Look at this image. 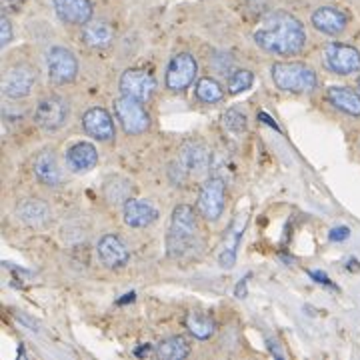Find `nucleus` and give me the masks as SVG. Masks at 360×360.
Wrapping results in <instances>:
<instances>
[{
    "mask_svg": "<svg viewBox=\"0 0 360 360\" xmlns=\"http://www.w3.org/2000/svg\"><path fill=\"white\" fill-rule=\"evenodd\" d=\"M255 42L270 54L295 56L307 46V30L302 22L290 13L274 11L266 14L258 25Z\"/></svg>",
    "mask_w": 360,
    "mask_h": 360,
    "instance_id": "obj_1",
    "label": "nucleus"
},
{
    "mask_svg": "<svg viewBox=\"0 0 360 360\" xmlns=\"http://www.w3.org/2000/svg\"><path fill=\"white\" fill-rule=\"evenodd\" d=\"M196 214L194 208L188 205H179L172 210V219L168 226L167 248L172 258L182 257L196 238Z\"/></svg>",
    "mask_w": 360,
    "mask_h": 360,
    "instance_id": "obj_2",
    "label": "nucleus"
},
{
    "mask_svg": "<svg viewBox=\"0 0 360 360\" xmlns=\"http://www.w3.org/2000/svg\"><path fill=\"white\" fill-rule=\"evenodd\" d=\"M274 84L284 92H312L319 84L316 72L304 63H274L270 68Z\"/></svg>",
    "mask_w": 360,
    "mask_h": 360,
    "instance_id": "obj_3",
    "label": "nucleus"
},
{
    "mask_svg": "<svg viewBox=\"0 0 360 360\" xmlns=\"http://www.w3.org/2000/svg\"><path fill=\"white\" fill-rule=\"evenodd\" d=\"M115 115L127 134H142L150 124V116L144 110L141 101L124 94L115 101Z\"/></svg>",
    "mask_w": 360,
    "mask_h": 360,
    "instance_id": "obj_4",
    "label": "nucleus"
},
{
    "mask_svg": "<svg viewBox=\"0 0 360 360\" xmlns=\"http://www.w3.org/2000/svg\"><path fill=\"white\" fill-rule=\"evenodd\" d=\"M37 82V70L30 65L11 66L2 77V94L6 98H25L28 96Z\"/></svg>",
    "mask_w": 360,
    "mask_h": 360,
    "instance_id": "obj_5",
    "label": "nucleus"
},
{
    "mask_svg": "<svg viewBox=\"0 0 360 360\" xmlns=\"http://www.w3.org/2000/svg\"><path fill=\"white\" fill-rule=\"evenodd\" d=\"M324 60L333 72L342 77L354 75L360 70V52L345 42H330L324 49Z\"/></svg>",
    "mask_w": 360,
    "mask_h": 360,
    "instance_id": "obj_6",
    "label": "nucleus"
},
{
    "mask_svg": "<svg viewBox=\"0 0 360 360\" xmlns=\"http://www.w3.org/2000/svg\"><path fill=\"white\" fill-rule=\"evenodd\" d=\"M68 115H70V108L63 96H46L37 104L34 122L44 130H58L66 124Z\"/></svg>",
    "mask_w": 360,
    "mask_h": 360,
    "instance_id": "obj_7",
    "label": "nucleus"
},
{
    "mask_svg": "<svg viewBox=\"0 0 360 360\" xmlns=\"http://www.w3.org/2000/svg\"><path fill=\"white\" fill-rule=\"evenodd\" d=\"M46 70H49V78L56 84L72 82L78 75L77 56L68 49L54 46L46 54Z\"/></svg>",
    "mask_w": 360,
    "mask_h": 360,
    "instance_id": "obj_8",
    "label": "nucleus"
},
{
    "mask_svg": "<svg viewBox=\"0 0 360 360\" xmlns=\"http://www.w3.org/2000/svg\"><path fill=\"white\" fill-rule=\"evenodd\" d=\"M224 196H226V186L224 180L219 176L208 179L200 186L198 194V210L206 220H219L224 210Z\"/></svg>",
    "mask_w": 360,
    "mask_h": 360,
    "instance_id": "obj_9",
    "label": "nucleus"
},
{
    "mask_svg": "<svg viewBox=\"0 0 360 360\" xmlns=\"http://www.w3.org/2000/svg\"><path fill=\"white\" fill-rule=\"evenodd\" d=\"M156 89L155 77L144 68H129L120 77V92L124 96L136 98L141 103H146Z\"/></svg>",
    "mask_w": 360,
    "mask_h": 360,
    "instance_id": "obj_10",
    "label": "nucleus"
},
{
    "mask_svg": "<svg viewBox=\"0 0 360 360\" xmlns=\"http://www.w3.org/2000/svg\"><path fill=\"white\" fill-rule=\"evenodd\" d=\"M196 72H198V65H196L193 54H188V52L176 54L167 68V89L174 90V92L188 89L193 84Z\"/></svg>",
    "mask_w": 360,
    "mask_h": 360,
    "instance_id": "obj_11",
    "label": "nucleus"
},
{
    "mask_svg": "<svg viewBox=\"0 0 360 360\" xmlns=\"http://www.w3.org/2000/svg\"><path fill=\"white\" fill-rule=\"evenodd\" d=\"M56 16L66 25L84 26L92 18V2L90 0H52Z\"/></svg>",
    "mask_w": 360,
    "mask_h": 360,
    "instance_id": "obj_12",
    "label": "nucleus"
},
{
    "mask_svg": "<svg viewBox=\"0 0 360 360\" xmlns=\"http://www.w3.org/2000/svg\"><path fill=\"white\" fill-rule=\"evenodd\" d=\"M82 127L96 141H110L115 136V122L112 116L108 115L101 106H94L82 116Z\"/></svg>",
    "mask_w": 360,
    "mask_h": 360,
    "instance_id": "obj_13",
    "label": "nucleus"
},
{
    "mask_svg": "<svg viewBox=\"0 0 360 360\" xmlns=\"http://www.w3.org/2000/svg\"><path fill=\"white\" fill-rule=\"evenodd\" d=\"M312 26L316 30H321L324 34L336 37L340 32H345L348 25V16L345 11L336 8V6H321L312 13Z\"/></svg>",
    "mask_w": 360,
    "mask_h": 360,
    "instance_id": "obj_14",
    "label": "nucleus"
},
{
    "mask_svg": "<svg viewBox=\"0 0 360 360\" xmlns=\"http://www.w3.org/2000/svg\"><path fill=\"white\" fill-rule=\"evenodd\" d=\"M179 162L186 174H200L210 165V153L202 142L191 141L180 148Z\"/></svg>",
    "mask_w": 360,
    "mask_h": 360,
    "instance_id": "obj_15",
    "label": "nucleus"
},
{
    "mask_svg": "<svg viewBox=\"0 0 360 360\" xmlns=\"http://www.w3.org/2000/svg\"><path fill=\"white\" fill-rule=\"evenodd\" d=\"M98 257L108 269H120L129 262L130 252L116 234H104L98 240Z\"/></svg>",
    "mask_w": 360,
    "mask_h": 360,
    "instance_id": "obj_16",
    "label": "nucleus"
},
{
    "mask_svg": "<svg viewBox=\"0 0 360 360\" xmlns=\"http://www.w3.org/2000/svg\"><path fill=\"white\" fill-rule=\"evenodd\" d=\"M158 219V210L153 202L142 198H129L124 202V222L132 229L150 226Z\"/></svg>",
    "mask_w": 360,
    "mask_h": 360,
    "instance_id": "obj_17",
    "label": "nucleus"
},
{
    "mask_svg": "<svg viewBox=\"0 0 360 360\" xmlns=\"http://www.w3.org/2000/svg\"><path fill=\"white\" fill-rule=\"evenodd\" d=\"M34 174L37 179L46 184V186H60L63 180H65V174H63V168L58 165V158L52 150H42L39 153V156L34 158Z\"/></svg>",
    "mask_w": 360,
    "mask_h": 360,
    "instance_id": "obj_18",
    "label": "nucleus"
},
{
    "mask_svg": "<svg viewBox=\"0 0 360 360\" xmlns=\"http://www.w3.org/2000/svg\"><path fill=\"white\" fill-rule=\"evenodd\" d=\"M246 214H236V219L232 220L231 229L226 232V238H224V246H222V252H220V264L224 269H232L234 262H236V250L238 245L243 240V234L246 229Z\"/></svg>",
    "mask_w": 360,
    "mask_h": 360,
    "instance_id": "obj_19",
    "label": "nucleus"
},
{
    "mask_svg": "<svg viewBox=\"0 0 360 360\" xmlns=\"http://www.w3.org/2000/svg\"><path fill=\"white\" fill-rule=\"evenodd\" d=\"M96 162H98V153L90 142H78L75 146H70L66 153V165L75 172L90 170L96 167Z\"/></svg>",
    "mask_w": 360,
    "mask_h": 360,
    "instance_id": "obj_20",
    "label": "nucleus"
},
{
    "mask_svg": "<svg viewBox=\"0 0 360 360\" xmlns=\"http://www.w3.org/2000/svg\"><path fill=\"white\" fill-rule=\"evenodd\" d=\"M82 40L89 44L90 49H108L115 40V30L104 20L86 22L82 26Z\"/></svg>",
    "mask_w": 360,
    "mask_h": 360,
    "instance_id": "obj_21",
    "label": "nucleus"
},
{
    "mask_svg": "<svg viewBox=\"0 0 360 360\" xmlns=\"http://www.w3.org/2000/svg\"><path fill=\"white\" fill-rule=\"evenodd\" d=\"M330 104L345 115L360 116V94L348 86H330L326 92Z\"/></svg>",
    "mask_w": 360,
    "mask_h": 360,
    "instance_id": "obj_22",
    "label": "nucleus"
},
{
    "mask_svg": "<svg viewBox=\"0 0 360 360\" xmlns=\"http://www.w3.org/2000/svg\"><path fill=\"white\" fill-rule=\"evenodd\" d=\"M16 214H18V219L26 224H30V226H42L51 220V208L39 198H28V200H22L18 205Z\"/></svg>",
    "mask_w": 360,
    "mask_h": 360,
    "instance_id": "obj_23",
    "label": "nucleus"
},
{
    "mask_svg": "<svg viewBox=\"0 0 360 360\" xmlns=\"http://www.w3.org/2000/svg\"><path fill=\"white\" fill-rule=\"evenodd\" d=\"M156 354L165 360H182L191 354V347L182 336H170L158 345Z\"/></svg>",
    "mask_w": 360,
    "mask_h": 360,
    "instance_id": "obj_24",
    "label": "nucleus"
},
{
    "mask_svg": "<svg viewBox=\"0 0 360 360\" xmlns=\"http://www.w3.org/2000/svg\"><path fill=\"white\" fill-rule=\"evenodd\" d=\"M186 328L191 330V335L198 340H206L214 335V321L206 314L200 312H188L186 314Z\"/></svg>",
    "mask_w": 360,
    "mask_h": 360,
    "instance_id": "obj_25",
    "label": "nucleus"
},
{
    "mask_svg": "<svg viewBox=\"0 0 360 360\" xmlns=\"http://www.w3.org/2000/svg\"><path fill=\"white\" fill-rule=\"evenodd\" d=\"M194 92H196V98L206 104H214L224 98V89L220 86L219 80L210 77L200 78L194 86Z\"/></svg>",
    "mask_w": 360,
    "mask_h": 360,
    "instance_id": "obj_26",
    "label": "nucleus"
},
{
    "mask_svg": "<svg viewBox=\"0 0 360 360\" xmlns=\"http://www.w3.org/2000/svg\"><path fill=\"white\" fill-rule=\"evenodd\" d=\"M252 82H255V75L250 72V70H245V68H240V70H234L229 78V92L231 94H238V92H245L252 86Z\"/></svg>",
    "mask_w": 360,
    "mask_h": 360,
    "instance_id": "obj_27",
    "label": "nucleus"
},
{
    "mask_svg": "<svg viewBox=\"0 0 360 360\" xmlns=\"http://www.w3.org/2000/svg\"><path fill=\"white\" fill-rule=\"evenodd\" d=\"M222 124H224V129L229 130L231 134H243L246 130V116L240 112V110H236V108H231V110H226L224 115H222Z\"/></svg>",
    "mask_w": 360,
    "mask_h": 360,
    "instance_id": "obj_28",
    "label": "nucleus"
},
{
    "mask_svg": "<svg viewBox=\"0 0 360 360\" xmlns=\"http://www.w3.org/2000/svg\"><path fill=\"white\" fill-rule=\"evenodd\" d=\"M11 40H13V25L6 16H2L0 18V44L6 46L11 44Z\"/></svg>",
    "mask_w": 360,
    "mask_h": 360,
    "instance_id": "obj_29",
    "label": "nucleus"
},
{
    "mask_svg": "<svg viewBox=\"0 0 360 360\" xmlns=\"http://www.w3.org/2000/svg\"><path fill=\"white\" fill-rule=\"evenodd\" d=\"M348 236H350L348 226H336V229H333L330 234H328V238H330L333 243H342V240H347Z\"/></svg>",
    "mask_w": 360,
    "mask_h": 360,
    "instance_id": "obj_30",
    "label": "nucleus"
},
{
    "mask_svg": "<svg viewBox=\"0 0 360 360\" xmlns=\"http://www.w3.org/2000/svg\"><path fill=\"white\" fill-rule=\"evenodd\" d=\"M246 281H248V276H246V278H243L240 283L236 284V290H234V295L238 296V298H245L246 296Z\"/></svg>",
    "mask_w": 360,
    "mask_h": 360,
    "instance_id": "obj_31",
    "label": "nucleus"
},
{
    "mask_svg": "<svg viewBox=\"0 0 360 360\" xmlns=\"http://www.w3.org/2000/svg\"><path fill=\"white\" fill-rule=\"evenodd\" d=\"M310 276L316 281V283H321V284H328L330 286V281H328V276L324 274V272H310Z\"/></svg>",
    "mask_w": 360,
    "mask_h": 360,
    "instance_id": "obj_32",
    "label": "nucleus"
},
{
    "mask_svg": "<svg viewBox=\"0 0 360 360\" xmlns=\"http://www.w3.org/2000/svg\"><path fill=\"white\" fill-rule=\"evenodd\" d=\"M258 118H260L262 122H266V124H269V127H272L274 130H278V124H276V122H274V120H272V118H270L266 112H258Z\"/></svg>",
    "mask_w": 360,
    "mask_h": 360,
    "instance_id": "obj_33",
    "label": "nucleus"
},
{
    "mask_svg": "<svg viewBox=\"0 0 360 360\" xmlns=\"http://www.w3.org/2000/svg\"><path fill=\"white\" fill-rule=\"evenodd\" d=\"M150 352V347L148 345H144V347L141 348V350H136V356H142V354H148Z\"/></svg>",
    "mask_w": 360,
    "mask_h": 360,
    "instance_id": "obj_34",
    "label": "nucleus"
},
{
    "mask_svg": "<svg viewBox=\"0 0 360 360\" xmlns=\"http://www.w3.org/2000/svg\"><path fill=\"white\" fill-rule=\"evenodd\" d=\"M129 300H134V292H130V295H124L122 300H118V304H124V302H129Z\"/></svg>",
    "mask_w": 360,
    "mask_h": 360,
    "instance_id": "obj_35",
    "label": "nucleus"
},
{
    "mask_svg": "<svg viewBox=\"0 0 360 360\" xmlns=\"http://www.w3.org/2000/svg\"><path fill=\"white\" fill-rule=\"evenodd\" d=\"M359 89H360V78H359Z\"/></svg>",
    "mask_w": 360,
    "mask_h": 360,
    "instance_id": "obj_36",
    "label": "nucleus"
}]
</instances>
